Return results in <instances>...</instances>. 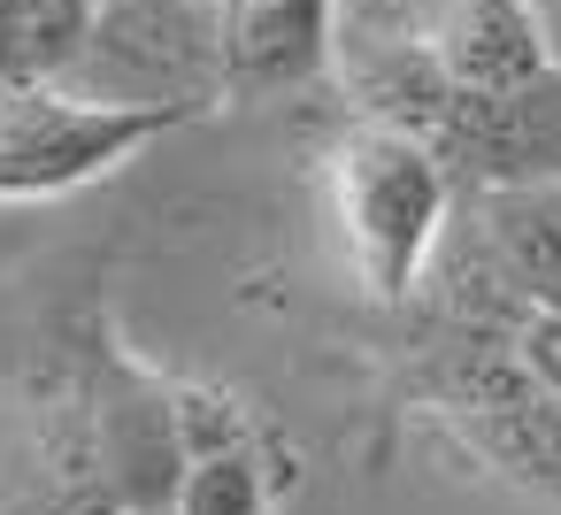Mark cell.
Listing matches in <instances>:
<instances>
[{"mask_svg": "<svg viewBox=\"0 0 561 515\" xmlns=\"http://www.w3.org/2000/svg\"><path fill=\"white\" fill-rule=\"evenodd\" d=\"M331 216H339V239L362 285L377 300H408L446 247L454 170L438 162V147L362 124L354 139L331 147Z\"/></svg>", "mask_w": 561, "mask_h": 515, "instance_id": "1", "label": "cell"}, {"mask_svg": "<svg viewBox=\"0 0 561 515\" xmlns=\"http://www.w3.org/2000/svg\"><path fill=\"white\" fill-rule=\"evenodd\" d=\"M62 93L93 108H170L208 116L231 101L224 85V9L216 0H101L85 55L70 62Z\"/></svg>", "mask_w": 561, "mask_h": 515, "instance_id": "2", "label": "cell"}, {"mask_svg": "<svg viewBox=\"0 0 561 515\" xmlns=\"http://www.w3.org/2000/svg\"><path fill=\"white\" fill-rule=\"evenodd\" d=\"M446 354L431 362L438 408L469 431L484 461H500L515 484L561 500V392H546L507 331H461L446 323Z\"/></svg>", "mask_w": 561, "mask_h": 515, "instance_id": "3", "label": "cell"}, {"mask_svg": "<svg viewBox=\"0 0 561 515\" xmlns=\"http://www.w3.org/2000/svg\"><path fill=\"white\" fill-rule=\"evenodd\" d=\"M193 116L170 108H93L62 85H32L9 93L0 85V201H47V193H78L93 178H108L116 162H131L139 147H154L162 131H178Z\"/></svg>", "mask_w": 561, "mask_h": 515, "instance_id": "4", "label": "cell"}, {"mask_svg": "<svg viewBox=\"0 0 561 515\" xmlns=\"http://www.w3.org/2000/svg\"><path fill=\"white\" fill-rule=\"evenodd\" d=\"M438 162L469 185H546L561 178V62L523 78V85H492V93H454L446 124H438Z\"/></svg>", "mask_w": 561, "mask_h": 515, "instance_id": "5", "label": "cell"}, {"mask_svg": "<svg viewBox=\"0 0 561 515\" xmlns=\"http://www.w3.org/2000/svg\"><path fill=\"white\" fill-rule=\"evenodd\" d=\"M85 400H93V446H101V477H108L116 507H170V492L185 477V438H178L170 385L101 354L93 377H85Z\"/></svg>", "mask_w": 561, "mask_h": 515, "instance_id": "6", "label": "cell"}, {"mask_svg": "<svg viewBox=\"0 0 561 515\" xmlns=\"http://www.w3.org/2000/svg\"><path fill=\"white\" fill-rule=\"evenodd\" d=\"M224 9V85L231 101H277L331 70L339 0H216Z\"/></svg>", "mask_w": 561, "mask_h": 515, "instance_id": "7", "label": "cell"}, {"mask_svg": "<svg viewBox=\"0 0 561 515\" xmlns=\"http://www.w3.org/2000/svg\"><path fill=\"white\" fill-rule=\"evenodd\" d=\"M431 47L461 93H492V85H523V78L553 70L538 0H438Z\"/></svg>", "mask_w": 561, "mask_h": 515, "instance_id": "8", "label": "cell"}, {"mask_svg": "<svg viewBox=\"0 0 561 515\" xmlns=\"http://www.w3.org/2000/svg\"><path fill=\"white\" fill-rule=\"evenodd\" d=\"M469 224L484 231L492 262L530 308H561V178L546 185H492L477 193Z\"/></svg>", "mask_w": 561, "mask_h": 515, "instance_id": "9", "label": "cell"}, {"mask_svg": "<svg viewBox=\"0 0 561 515\" xmlns=\"http://www.w3.org/2000/svg\"><path fill=\"white\" fill-rule=\"evenodd\" d=\"M93 32V0H16L0 9V85L32 93V85H62L70 62L85 55Z\"/></svg>", "mask_w": 561, "mask_h": 515, "instance_id": "10", "label": "cell"}, {"mask_svg": "<svg viewBox=\"0 0 561 515\" xmlns=\"http://www.w3.org/2000/svg\"><path fill=\"white\" fill-rule=\"evenodd\" d=\"M170 515H270V469L262 446H231V454H193Z\"/></svg>", "mask_w": 561, "mask_h": 515, "instance_id": "11", "label": "cell"}, {"mask_svg": "<svg viewBox=\"0 0 561 515\" xmlns=\"http://www.w3.org/2000/svg\"><path fill=\"white\" fill-rule=\"evenodd\" d=\"M178 400V438H185V461L193 454H231V446H254V415L247 400L216 392V385H170Z\"/></svg>", "mask_w": 561, "mask_h": 515, "instance_id": "12", "label": "cell"}, {"mask_svg": "<svg viewBox=\"0 0 561 515\" xmlns=\"http://www.w3.org/2000/svg\"><path fill=\"white\" fill-rule=\"evenodd\" d=\"M515 354L546 392H561V308H530L523 331H515Z\"/></svg>", "mask_w": 561, "mask_h": 515, "instance_id": "13", "label": "cell"}, {"mask_svg": "<svg viewBox=\"0 0 561 515\" xmlns=\"http://www.w3.org/2000/svg\"><path fill=\"white\" fill-rule=\"evenodd\" d=\"M538 24H546V55L561 62V0H538Z\"/></svg>", "mask_w": 561, "mask_h": 515, "instance_id": "14", "label": "cell"}, {"mask_svg": "<svg viewBox=\"0 0 561 515\" xmlns=\"http://www.w3.org/2000/svg\"><path fill=\"white\" fill-rule=\"evenodd\" d=\"M116 515H170V507H116Z\"/></svg>", "mask_w": 561, "mask_h": 515, "instance_id": "15", "label": "cell"}, {"mask_svg": "<svg viewBox=\"0 0 561 515\" xmlns=\"http://www.w3.org/2000/svg\"><path fill=\"white\" fill-rule=\"evenodd\" d=\"M0 9H16V0H0Z\"/></svg>", "mask_w": 561, "mask_h": 515, "instance_id": "16", "label": "cell"}, {"mask_svg": "<svg viewBox=\"0 0 561 515\" xmlns=\"http://www.w3.org/2000/svg\"><path fill=\"white\" fill-rule=\"evenodd\" d=\"M93 9H101V0H93Z\"/></svg>", "mask_w": 561, "mask_h": 515, "instance_id": "17", "label": "cell"}]
</instances>
